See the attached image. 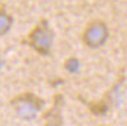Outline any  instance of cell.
I'll return each mask as SVG.
<instances>
[{"mask_svg":"<svg viewBox=\"0 0 127 126\" xmlns=\"http://www.w3.org/2000/svg\"><path fill=\"white\" fill-rule=\"evenodd\" d=\"M106 38H107V31H106L105 25L99 21H95L92 22V25H89V27L86 28L83 41L89 47L95 48V47L101 46Z\"/></svg>","mask_w":127,"mask_h":126,"instance_id":"cell-3","label":"cell"},{"mask_svg":"<svg viewBox=\"0 0 127 126\" xmlns=\"http://www.w3.org/2000/svg\"><path fill=\"white\" fill-rule=\"evenodd\" d=\"M26 43L41 55H49L53 43V33L46 20H41L37 25H35L28 33Z\"/></svg>","mask_w":127,"mask_h":126,"instance_id":"cell-1","label":"cell"},{"mask_svg":"<svg viewBox=\"0 0 127 126\" xmlns=\"http://www.w3.org/2000/svg\"><path fill=\"white\" fill-rule=\"evenodd\" d=\"M11 25H12L11 15L7 14L4 9H0V36L9 31Z\"/></svg>","mask_w":127,"mask_h":126,"instance_id":"cell-5","label":"cell"},{"mask_svg":"<svg viewBox=\"0 0 127 126\" xmlns=\"http://www.w3.org/2000/svg\"><path fill=\"white\" fill-rule=\"evenodd\" d=\"M12 105L15 109L16 115L23 119L34 118L36 112L42 107L43 102L37 96L31 92H26L19 95L14 99H12Z\"/></svg>","mask_w":127,"mask_h":126,"instance_id":"cell-2","label":"cell"},{"mask_svg":"<svg viewBox=\"0 0 127 126\" xmlns=\"http://www.w3.org/2000/svg\"><path fill=\"white\" fill-rule=\"evenodd\" d=\"M54 106L47 115L44 126H61V112H60L61 96H57L56 98H54Z\"/></svg>","mask_w":127,"mask_h":126,"instance_id":"cell-4","label":"cell"}]
</instances>
